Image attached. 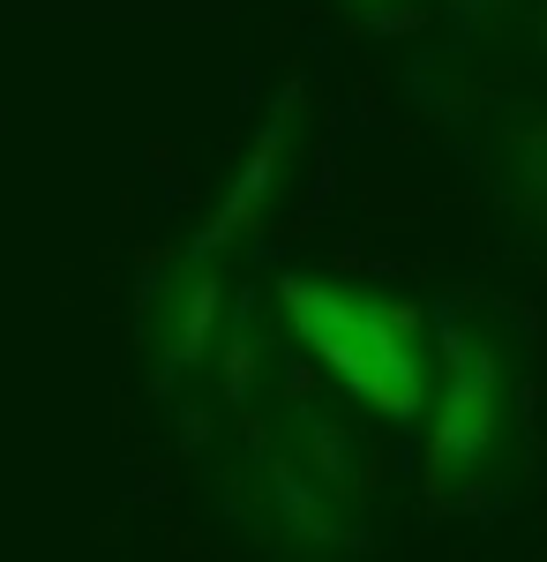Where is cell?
Returning <instances> with one entry per match:
<instances>
[{
    "label": "cell",
    "instance_id": "1",
    "mask_svg": "<svg viewBox=\"0 0 547 562\" xmlns=\"http://www.w3.org/2000/svg\"><path fill=\"white\" fill-rule=\"evenodd\" d=\"M278 315L337 383L382 420H413L427 405V315L345 278H278Z\"/></svg>",
    "mask_w": 547,
    "mask_h": 562
},
{
    "label": "cell",
    "instance_id": "2",
    "mask_svg": "<svg viewBox=\"0 0 547 562\" xmlns=\"http://www.w3.org/2000/svg\"><path fill=\"white\" fill-rule=\"evenodd\" d=\"M510 428V368L503 346L472 323H443V390H435V428H427V473L472 480L495 465Z\"/></svg>",
    "mask_w": 547,
    "mask_h": 562
},
{
    "label": "cell",
    "instance_id": "3",
    "mask_svg": "<svg viewBox=\"0 0 547 562\" xmlns=\"http://www.w3.org/2000/svg\"><path fill=\"white\" fill-rule=\"evenodd\" d=\"M293 128H300V90H286V98L270 105V121H263V135L248 143V158L233 166V180H225V195L211 203V217L196 225L188 256H217V262H233V248H241V240L255 233V217L270 211L278 180H286V158H293Z\"/></svg>",
    "mask_w": 547,
    "mask_h": 562
},
{
    "label": "cell",
    "instance_id": "4",
    "mask_svg": "<svg viewBox=\"0 0 547 562\" xmlns=\"http://www.w3.org/2000/svg\"><path fill=\"white\" fill-rule=\"evenodd\" d=\"M217 315H225V262H217V256H180V262H172V278L158 285V307H150V330H158V375H166V383L211 368Z\"/></svg>",
    "mask_w": 547,
    "mask_h": 562
}]
</instances>
